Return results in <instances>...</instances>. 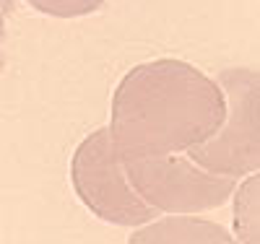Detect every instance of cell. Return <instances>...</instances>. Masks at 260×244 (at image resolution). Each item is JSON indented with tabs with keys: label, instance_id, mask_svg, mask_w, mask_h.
Returning <instances> with one entry per match:
<instances>
[{
	"label": "cell",
	"instance_id": "cell-2",
	"mask_svg": "<svg viewBox=\"0 0 260 244\" xmlns=\"http://www.w3.org/2000/svg\"><path fill=\"white\" fill-rule=\"evenodd\" d=\"M71 185L83 208L115 226H143L161 216L130 187L110 127L89 132L71 159Z\"/></svg>",
	"mask_w": 260,
	"mask_h": 244
},
{
	"label": "cell",
	"instance_id": "cell-8",
	"mask_svg": "<svg viewBox=\"0 0 260 244\" xmlns=\"http://www.w3.org/2000/svg\"><path fill=\"white\" fill-rule=\"evenodd\" d=\"M3 44H6V13L0 11V73L6 68V55H3Z\"/></svg>",
	"mask_w": 260,
	"mask_h": 244
},
{
	"label": "cell",
	"instance_id": "cell-1",
	"mask_svg": "<svg viewBox=\"0 0 260 244\" xmlns=\"http://www.w3.org/2000/svg\"><path fill=\"white\" fill-rule=\"evenodd\" d=\"M224 112L219 81L185 60L159 57L130 68L115 86L110 138L120 159L185 153L221 127Z\"/></svg>",
	"mask_w": 260,
	"mask_h": 244
},
{
	"label": "cell",
	"instance_id": "cell-3",
	"mask_svg": "<svg viewBox=\"0 0 260 244\" xmlns=\"http://www.w3.org/2000/svg\"><path fill=\"white\" fill-rule=\"evenodd\" d=\"M122 166L130 187L159 213H206L221 208L237 187L234 177L206 171L187 153L122 159Z\"/></svg>",
	"mask_w": 260,
	"mask_h": 244
},
{
	"label": "cell",
	"instance_id": "cell-6",
	"mask_svg": "<svg viewBox=\"0 0 260 244\" xmlns=\"http://www.w3.org/2000/svg\"><path fill=\"white\" fill-rule=\"evenodd\" d=\"M234 239L257 244V171L247 174V180L234 187Z\"/></svg>",
	"mask_w": 260,
	"mask_h": 244
},
{
	"label": "cell",
	"instance_id": "cell-9",
	"mask_svg": "<svg viewBox=\"0 0 260 244\" xmlns=\"http://www.w3.org/2000/svg\"><path fill=\"white\" fill-rule=\"evenodd\" d=\"M13 8H16V0H0V11H3L6 16H11Z\"/></svg>",
	"mask_w": 260,
	"mask_h": 244
},
{
	"label": "cell",
	"instance_id": "cell-4",
	"mask_svg": "<svg viewBox=\"0 0 260 244\" xmlns=\"http://www.w3.org/2000/svg\"><path fill=\"white\" fill-rule=\"evenodd\" d=\"M219 86L226 99L224 122L213 135L185 151L187 156L206 171L224 177H247L260 166L257 143V71L229 68L219 73Z\"/></svg>",
	"mask_w": 260,
	"mask_h": 244
},
{
	"label": "cell",
	"instance_id": "cell-7",
	"mask_svg": "<svg viewBox=\"0 0 260 244\" xmlns=\"http://www.w3.org/2000/svg\"><path fill=\"white\" fill-rule=\"evenodd\" d=\"M24 3L52 18H81L104 8V0H24Z\"/></svg>",
	"mask_w": 260,
	"mask_h": 244
},
{
	"label": "cell",
	"instance_id": "cell-5",
	"mask_svg": "<svg viewBox=\"0 0 260 244\" xmlns=\"http://www.w3.org/2000/svg\"><path fill=\"white\" fill-rule=\"evenodd\" d=\"M133 244H195V241H206V244H232L234 236L219 226L213 221L206 218H195L192 213H169L167 218H154L143 224L130 236Z\"/></svg>",
	"mask_w": 260,
	"mask_h": 244
}]
</instances>
